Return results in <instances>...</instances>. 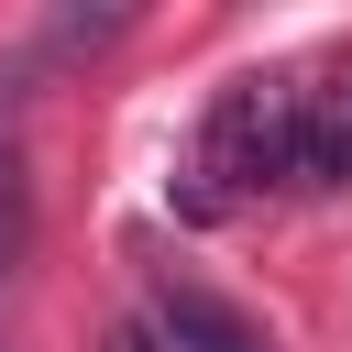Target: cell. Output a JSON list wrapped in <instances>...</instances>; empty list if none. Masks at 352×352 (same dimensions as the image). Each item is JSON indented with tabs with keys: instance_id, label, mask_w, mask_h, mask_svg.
<instances>
[{
	"instance_id": "1",
	"label": "cell",
	"mask_w": 352,
	"mask_h": 352,
	"mask_svg": "<svg viewBox=\"0 0 352 352\" xmlns=\"http://www.w3.org/2000/svg\"><path fill=\"white\" fill-rule=\"evenodd\" d=\"M264 187H286V77H231L187 143V209L220 220Z\"/></svg>"
},
{
	"instance_id": "2",
	"label": "cell",
	"mask_w": 352,
	"mask_h": 352,
	"mask_svg": "<svg viewBox=\"0 0 352 352\" xmlns=\"http://www.w3.org/2000/svg\"><path fill=\"white\" fill-rule=\"evenodd\" d=\"M286 187H352V55L286 77Z\"/></svg>"
},
{
	"instance_id": "3",
	"label": "cell",
	"mask_w": 352,
	"mask_h": 352,
	"mask_svg": "<svg viewBox=\"0 0 352 352\" xmlns=\"http://www.w3.org/2000/svg\"><path fill=\"white\" fill-rule=\"evenodd\" d=\"M154 341L165 352H275V330L242 319L231 297H209L198 275H154Z\"/></svg>"
},
{
	"instance_id": "4",
	"label": "cell",
	"mask_w": 352,
	"mask_h": 352,
	"mask_svg": "<svg viewBox=\"0 0 352 352\" xmlns=\"http://www.w3.org/2000/svg\"><path fill=\"white\" fill-rule=\"evenodd\" d=\"M33 253V176H22V154L0 143V275Z\"/></svg>"
},
{
	"instance_id": "5",
	"label": "cell",
	"mask_w": 352,
	"mask_h": 352,
	"mask_svg": "<svg viewBox=\"0 0 352 352\" xmlns=\"http://www.w3.org/2000/svg\"><path fill=\"white\" fill-rule=\"evenodd\" d=\"M99 352H165V341H154V330H143V319H132V330H110V341H99Z\"/></svg>"
}]
</instances>
